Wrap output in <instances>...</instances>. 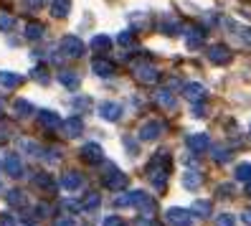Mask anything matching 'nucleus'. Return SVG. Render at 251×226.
Returning <instances> with one entry per match:
<instances>
[{
    "label": "nucleus",
    "mask_w": 251,
    "mask_h": 226,
    "mask_svg": "<svg viewBox=\"0 0 251 226\" xmlns=\"http://www.w3.org/2000/svg\"><path fill=\"white\" fill-rule=\"evenodd\" d=\"M58 82H61V84L69 89V92H76L79 84H81V79H79L74 71H61V74H58Z\"/></svg>",
    "instance_id": "393cba45"
},
{
    "label": "nucleus",
    "mask_w": 251,
    "mask_h": 226,
    "mask_svg": "<svg viewBox=\"0 0 251 226\" xmlns=\"http://www.w3.org/2000/svg\"><path fill=\"white\" fill-rule=\"evenodd\" d=\"M190 214H196V216H208V214H211V201H196L193 206H190Z\"/></svg>",
    "instance_id": "72a5a7b5"
},
{
    "label": "nucleus",
    "mask_w": 251,
    "mask_h": 226,
    "mask_svg": "<svg viewBox=\"0 0 251 226\" xmlns=\"http://www.w3.org/2000/svg\"><path fill=\"white\" fill-rule=\"evenodd\" d=\"M23 84V77L16 71H0V89H5V92H10V89H16Z\"/></svg>",
    "instance_id": "dca6fc26"
},
{
    "label": "nucleus",
    "mask_w": 251,
    "mask_h": 226,
    "mask_svg": "<svg viewBox=\"0 0 251 226\" xmlns=\"http://www.w3.org/2000/svg\"><path fill=\"white\" fill-rule=\"evenodd\" d=\"M160 28H162V33H165V36H178L180 33V23L175 18H165Z\"/></svg>",
    "instance_id": "7c9ffc66"
},
{
    "label": "nucleus",
    "mask_w": 251,
    "mask_h": 226,
    "mask_svg": "<svg viewBox=\"0 0 251 226\" xmlns=\"http://www.w3.org/2000/svg\"><path fill=\"white\" fill-rule=\"evenodd\" d=\"M162 219H165L168 226H190L193 224V214H190L188 208H178V206L168 208L165 214H162Z\"/></svg>",
    "instance_id": "20e7f679"
},
{
    "label": "nucleus",
    "mask_w": 251,
    "mask_h": 226,
    "mask_svg": "<svg viewBox=\"0 0 251 226\" xmlns=\"http://www.w3.org/2000/svg\"><path fill=\"white\" fill-rule=\"evenodd\" d=\"M162 132H165V125H162L160 119H147V122L140 125L137 140H140V142H155Z\"/></svg>",
    "instance_id": "7ed1b4c3"
},
{
    "label": "nucleus",
    "mask_w": 251,
    "mask_h": 226,
    "mask_svg": "<svg viewBox=\"0 0 251 226\" xmlns=\"http://www.w3.org/2000/svg\"><path fill=\"white\" fill-rule=\"evenodd\" d=\"M101 226H127V224H125V219H120V216H107L104 221H101Z\"/></svg>",
    "instance_id": "a19ab883"
},
{
    "label": "nucleus",
    "mask_w": 251,
    "mask_h": 226,
    "mask_svg": "<svg viewBox=\"0 0 251 226\" xmlns=\"http://www.w3.org/2000/svg\"><path fill=\"white\" fill-rule=\"evenodd\" d=\"M92 69H94L97 77H114V74H117V66L112 61H107V58H94Z\"/></svg>",
    "instance_id": "f3484780"
},
{
    "label": "nucleus",
    "mask_w": 251,
    "mask_h": 226,
    "mask_svg": "<svg viewBox=\"0 0 251 226\" xmlns=\"http://www.w3.org/2000/svg\"><path fill=\"white\" fill-rule=\"evenodd\" d=\"M71 10V0H51V16L53 18H66Z\"/></svg>",
    "instance_id": "5701e85b"
},
{
    "label": "nucleus",
    "mask_w": 251,
    "mask_h": 226,
    "mask_svg": "<svg viewBox=\"0 0 251 226\" xmlns=\"http://www.w3.org/2000/svg\"><path fill=\"white\" fill-rule=\"evenodd\" d=\"M101 180H104V186H107L109 191H114V193H117V191H125L127 183H129L127 173H120L114 165H107V173H104V178H101Z\"/></svg>",
    "instance_id": "39448f33"
},
{
    "label": "nucleus",
    "mask_w": 251,
    "mask_h": 226,
    "mask_svg": "<svg viewBox=\"0 0 251 226\" xmlns=\"http://www.w3.org/2000/svg\"><path fill=\"white\" fill-rule=\"evenodd\" d=\"M31 79H33V82H38V84H49V82H51L46 66H33V69H31Z\"/></svg>",
    "instance_id": "473e14b6"
},
{
    "label": "nucleus",
    "mask_w": 251,
    "mask_h": 226,
    "mask_svg": "<svg viewBox=\"0 0 251 226\" xmlns=\"http://www.w3.org/2000/svg\"><path fill=\"white\" fill-rule=\"evenodd\" d=\"M13 26H16V18L0 16V31H13Z\"/></svg>",
    "instance_id": "58836bf2"
},
{
    "label": "nucleus",
    "mask_w": 251,
    "mask_h": 226,
    "mask_svg": "<svg viewBox=\"0 0 251 226\" xmlns=\"http://www.w3.org/2000/svg\"><path fill=\"white\" fill-rule=\"evenodd\" d=\"M61 130H64V135H69V138H79V135L84 132V122L79 117H69V119L61 122Z\"/></svg>",
    "instance_id": "6ab92c4d"
},
{
    "label": "nucleus",
    "mask_w": 251,
    "mask_h": 226,
    "mask_svg": "<svg viewBox=\"0 0 251 226\" xmlns=\"http://www.w3.org/2000/svg\"><path fill=\"white\" fill-rule=\"evenodd\" d=\"M36 211H38V216H49V214H51V208H49L46 203H38V208H36Z\"/></svg>",
    "instance_id": "de8ad7c7"
},
{
    "label": "nucleus",
    "mask_w": 251,
    "mask_h": 226,
    "mask_svg": "<svg viewBox=\"0 0 251 226\" xmlns=\"http://www.w3.org/2000/svg\"><path fill=\"white\" fill-rule=\"evenodd\" d=\"M170 165H173V160H170V153L168 150H160V153H155L152 158H150V163H147V180L157 188V191H165V186H168V178H170Z\"/></svg>",
    "instance_id": "f257e3e1"
},
{
    "label": "nucleus",
    "mask_w": 251,
    "mask_h": 226,
    "mask_svg": "<svg viewBox=\"0 0 251 226\" xmlns=\"http://www.w3.org/2000/svg\"><path fill=\"white\" fill-rule=\"evenodd\" d=\"M36 186H38V188H43V191H49V193H53V191H56V186H53V180H51V175H49V173H36Z\"/></svg>",
    "instance_id": "c85d7f7f"
},
{
    "label": "nucleus",
    "mask_w": 251,
    "mask_h": 226,
    "mask_svg": "<svg viewBox=\"0 0 251 226\" xmlns=\"http://www.w3.org/2000/svg\"><path fill=\"white\" fill-rule=\"evenodd\" d=\"M117 206H137L142 211H155V201L145 191H129V193L117 196Z\"/></svg>",
    "instance_id": "f03ea898"
},
{
    "label": "nucleus",
    "mask_w": 251,
    "mask_h": 226,
    "mask_svg": "<svg viewBox=\"0 0 251 226\" xmlns=\"http://www.w3.org/2000/svg\"><path fill=\"white\" fill-rule=\"evenodd\" d=\"M5 201H8V206H13V208H25V206H28V196H25L21 188H10V191L5 193Z\"/></svg>",
    "instance_id": "412c9836"
},
{
    "label": "nucleus",
    "mask_w": 251,
    "mask_h": 226,
    "mask_svg": "<svg viewBox=\"0 0 251 226\" xmlns=\"http://www.w3.org/2000/svg\"><path fill=\"white\" fill-rule=\"evenodd\" d=\"M0 226H16V219L10 214H0Z\"/></svg>",
    "instance_id": "a18cd8bd"
},
{
    "label": "nucleus",
    "mask_w": 251,
    "mask_h": 226,
    "mask_svg": "<svg viewBox=\"0 0 251 226\" xmlns=\"http://www.w3.org/2000/svg\"><path fill=\"white\" fill-rule=\"evenodd\" d=\"M236 180H244V183H249L251 180V163H239L236 165V170H233Z\"/></svg>",
    "instance_id": "c756f323"
},
{
    "label": "nucleus",
    "mask_w": 251,
    "mask_h": 226,
    "mask_svg": "<svg viewBox=\"0 0 251 226\" xmlns=\"http://www.w3.org/2000/svg\"><path fill=\"white\" fill-rule=\"evenodd\" d=\"M249 132H251V130H249Z\"/></svg>",
    "instance_id": "5fc2aeb1"
},
{
    "label": "nucleus",
    "mask_w": 251,
    "mask_h": 226,
    "mask_svg": "<svg viewBox=\"0 0 251 226\" xmlns=\"http://www.w3.org/2000/svg\"><path fill=\"white\" fill-rule=\"evenodd\" d=\"M241 221H244L246 226H251V208H246L244 214H241Z\"/></svg>",
    "instance_id": "8fccbe9b"
},
{
    "label": "nucleus",
    "mask_w": 251,
    "mask_h": 226,
    "mask_svg": "<svg viewBox=\"0 0 251 226\" xmlns=\"http://www.w3.org/2000/svg\"><path fill=\"white\" fill-rule=\"evenodd\" d=\"M92 49H94V51H99V54L109 51V49H112L109 36H94V38H92Z\"/></svg>",
    "instance_id": "cd10ccee"
},
{
    "label": "nucleus",
    "mask_w": 251,
    "mask_h": 226,
    "mask_svg": "<svg viewBox=\"0 0 251 226\" xmlns=\"http://www.w3.org/2000/svg\"><path fill=\"white\" fill-rule=\"evenodd\" d=\"M53 226H76V221H74L71 216H61V219H56Z\"/></svg>",
    "instance_id": "c03bdc74"
},
{
    "label": "nucleus",
    "mask_w": 251,
    "mask_h": 226,
    "mask_svg": "<svg viewBox=\"0 0 251 226\" xmlns=\"http://www.w3.org/2000/svg\"><path fill=\"white\" fill-rule=\"evenodd\" d=\"M23 36H25V41H41L43 36H46V26L43 23H25V31H23Z\"/></svg>",
    "instance_id": "4be33fe9"
},
{
    "label": "nucleus",
    "mask_w": 251,
    "mask_h": 226,
    "mask_svg": "<svg viewBox=\"0 0 251 226\" xmlns=\"http://www.w3.org/2000/svg\"><path fill=\"white\" fill-rule=\"evenodd\" d=\"M201 183H203V173L198 168H188L183 175V186L188 191H196V188H201Z\"/></svg>",
    "instance_id": "aec40b11"
},
{
    "label": "nucleus",
    "mask_w": 251,
    "mask_h": 226,
    "mask_svg": "<svg viewBox=\"0 0 251 226\" xmlns=\"http://www.w3.org/2000/svg\"><path fill=\"white\" fill-rule=\"evenodd\" d=\"M188 147H190V153H205V150L211 147V140H208V135L205 132H196V135H190L188 138Z\"/></svg>",
    "instance_id": "9b49d317"
},
{
    "label": "nucleus",
    "mask_w": 251,
    "mask_h": 226,
    "mask_svg": "<svg viewBox=\"0 0 251 226\" xmlns=\"http://www.w3.org/2000/svg\"><path fill=\"white\" fill-rule=\"evenodd\" d=\"M183 94L188 97V102H193V104H201L205 99V86L198 84V82H190L183 86Z\"/></svg>",
    "instance_id": "f8f14e48"
},
{
    "label": "nucleus",
    "mask_w": 251,
    "mask_h": 226,
    "mask_svg": "<svg viewBox=\"0 0 251 226\" xmlns=\"http://www.w3.org/2000/svg\"><path fill=\"white\" fill-rule=\"evenodd\" d=\"M246 196H251V180H249V183H246Z\"/></svg>",
    "instance_id": "603ef678"
},
{
    "label": "nucleus",
    "mask_w": 251,
    "mask_h": 226,
    "mask_svg": "<svg viewBox=\"0 0 251 226\" xmlns=\"http://www.w3.org/2000/svg\"><path fill=\"white\" fill-rule=\"evenodd\" d=\"M216 226H236V219H233V214H218V219H216Z\"/></svg>",
    "instance_id": "c9c22d12"
},
{
    "label": "nucleus",
    "mask_w": 251,
    "mask_h": 226,
    "mask_svg": "<svg viewBox=\"0 0 251 226\" xmlns=\"http://www.w3.org/2000/svg\"><path fill=\"white\" fill-rule=\"evenodd\" d=\"M0 110H3V99H0Z\"/></svg>",
    "instance_id": "864d4df0"
},
{
    "label": "nucleus",
    "mask_w": 251,
    "mask_h": 226,
    "mask_svg": "<svg viewBox=\"0 0 251 226\" xmlns=\"http://www.w3.org/2000/svg\"><path fill=\"white\" fill-rule=\"evenodd\" d=\"M38 122H41V127H46V130L61 127V119H58V114L53 110H41L38 112Z\"/></svg>",
    "instance_id": "a211bd4d"
},
{
    "label": "nucleus",
    "mask_w": 251,
    "mask_h": 226,
    "mask_svg": "<svg viewBox=\"0 0 251 226\" xmlns=\"http://www.w3.org/2000/svg\"><path fill=\"white\" fill-rule=\"evenodd\" d=\"M74 104H76V107H89L92 102H89V97H86V99L81 97V99H76V102H74Z\"/></svg>",
    "instance_id": "3c124183"
},
{
    "label": "nucleus",
    "mask_w": 251,
    "mask_h": 226,
    "mask_svg": "<svg viewBox=\"0 0 251 226\" xmlns=\"http://www.w3.org/2000/svg\"><path fill=\"white\" fill-rule=\"evenodd\" d=\"M101 145L99 142H86L84 147H81V160H86V163H101Z\"/></svg>",
    "instance_id": "4468645a"
},
{
    "label": "nucleus",
    "mask_w": 251,
    "mask_h": 226,
    "mask_svg": "<svg viewBox=\"0 0 251 226\" xmlns=\"http://www.w3.org/2000/svg\"><path fill=\"white\" fill-rule=\"evenodd\" d=\"M203 43H205V31L201 26H190L185 31V46L190 51H198V49H203Z\"/></svg>",
    "instance_id": "6e6552de"
},
{
    "label": "nucleus",
    "mask_w": 251,
    "mask_h": 226,
    "mask_svg": "<svg viewBox=\"0 0 251 226\" xmlns=\"http://www.w3.org/2000/svg\"><path fill=\"white\" fill-rule=\"evenodd\" d=\"M99 203H101V196H99V193H86L84 198L79 201V208L89 214V211H97V208H99Z\"/></svg>",
    "instance_id": "b1692460"
},
{
    "label": "nucleus",
    "mask_w": 251,
    "mask_h": 226,
    "mask_svg": "<svg viewBox=\"0 0 251 226\" xmlns=\"http://www.w3.org/2000/svg\"><path fill=\"white\" fill-rule=\"evenodd\" d=\"M129 21L132 23H140V26H147V23H150V16H140V13H132V16H129Z\"/></svg>",
    "instance_id": "79ce46f5"
},
{
    "label": "nucleus",
    "mask_w": 251,
    "mask_h": 226,
    "mask_svg": "<svg viewBox=\"0 0 251 226\" xmlns=\"http://www.w3.org/2000/svg\"><path fill=\"white\" fill-rule=\"evenodd\" d=\"M211 155H213V160H216V163H228L233 153H231V150H228L226 145H213V153H211Z\"/></svg>",
    "instance_id": "bb28decb"
},
{
    "label": "nucleus",
    "mask_w": 251,
    "mask_h": 226,
    "mask_svg": "<svg viewBox=\"0 0 251 226\" xmlns=\"http://www.w3.org/2000/svg\"><path fill=\"white\" fill-rule=\"evenodd\" d=\"M58 46H61V54L69 56V58H81L84 51H86V49H84V43H81L76 36H64Z\"/></svg>",
    "instance_id": "0eeeda50"
},
{
    "label": "nucleus",
    "mask_w": 251,
    "mask_h": 226,
    "mask_svg": "<svg viewBox=\"0 0 251 226\" xmlns=\"http://www.w3.org/2000/svg\"><path fill=\"white\" fill-rule=\"evenodd\" d=\"M135 226H155V221H152L150 216H140V219L135 221Z\"/></svg>",
    "instance_id": "49530a36"
},
{
    "label": "nucleus",
    "mask_w": 251,
    "mask_h": 226,
    "mask_svg": "<svg viewBox=\"0 0 251 226\" xmlns=\"http://www.w3.org/2000/svg\"><path fill=\"white\" fill-rule=\"evenodd\" d=\"M13 110H16L18 117H28V114L33 112V104L25 102V99H16V102H13Z\"/></svg>",
    "instance_id": "2f4dec72"
},
{
    "label": "nucleus",
    "mask_w": 251,
    "mask_h": 226,
    "mask_svg": "<svg viewBox=\"0 0 251 226\" xmlns=\"http://www.w3.org/2000/svg\"><path fill=\"white\" fill-rule=\"evenodd\" d=\"M120 43H122V46H135V33H132V31H122L120 33Z\"/></svg>",
    "instance_id": "4c0bfd02"
},
{
    "label": "nucleus",
    "mask_w": 251,
    "mask_h": 226,
    "mask_svg": "<svg viewBox=\"0 0 251 226\" xmlns=\"http://www.w3.org/2000/svg\"><path fill=\"white\" fill-rule=\"evenodd\" d=\"M3 170L10 175V178H21L23 175V160L18 155H5L3 158Z\"/></svg>",
    "instance_id": "ddd939ff"
},
{
    "label": "nucleus",
    "mask_w": 251,
    "mask_h": 226,
    "mask_svg": "<svg viewBox=\"0 0 251 226\" xmlns=\"http://www.w3.org/2000/svg\"><path fill=\"white\" fill-rule=\"evenodd\" d=\"M81 183H84V178H81V173H76V170H66V173L61 175V188H64V191H79Z\"/></svg>",
    "instance_id": "2eb2a0df"
},
{
    "label": "nucleus",
    "mask_w": 251,
    "mask_h": 226,
    "mask_svg": "<svg viewBox=\"0 0 251 226\" xmlns=\"http://www.w3.org/2000/svg\"><path fill=\"white\" fill-rule=\"evenodd\" d=\"M157 104L162 110H175V107H178V102H175L170 89H160V92H157Z\"/></svg>",
    "instance_id": "a878e982"
},
{
    "label": "nucleus",
    "mask_w": 251,
    "mask_h": 226,
    "mask_svg": "<svg viewBox=\"0 0 251 226\" xmlns=\"http://www.w3.org/2000/svg\"><path fill=\"white\" fill-rule=\"evenodd\" d=\"M208 61L216 64V66H224L231 61V51L228 46H224V43H213V46L208 49Z\"/></svg>",
    "instance_id": "1a4fd4ad"
},
{
    "label": "nucleus",
    "mask_w": 251,
    "mask_h": 226,
    "mask_svg": "<svg viewBox=\"0 0 251 226\" xmlns=\"http://www.w3.org/2000/svg\"><path fill=\"white\" fill-rule=\"evenodd\" d=\"M122 104H117V102H101L99 104V117L101 119H107V122H117V119L122 117Z\"/></svg>",
    "instance_id": "9d476101"
},
{
    "label": "nucleus",
    "mask_w": 251,
    "mask_h": 226,
    "mask_svg": "<svg viewBox=\"0 0 251 226\" xmlns=\"http://www.w3.org/2000/svg\"><path fill=\"white\" fill-rule=\"evenodd\" d=\"M132 71H135V79L142 82V84H155L160 79V69L155 64H147V61H140L132 66Z\"/></svg>",
    "instance_id": "423d86ee"
},
{
    "label": "nucleus",
    "mask_w": 251,
    "mask_h": 226,
    "mask_svg": "<svg viewBox=\"0 0 251 226\" xmlns=\"http://www.w3.org/2000/svg\"><path fill=\"white\" fill-rule=\"evenodd\" d=\"M61 206H64V211H76L79 208V203H74V201H64Z\"/></svg>",
    "instance_id": "09e8293b"
},
{
    "label": "nucleus",
    "mask_w": 251,
    "mask_h": 226,
    "mask_svg": "<svg viewBox=\"0 0 251 226\" xmlns=\"http://www.w3.org/2000/svg\"><path fill=\"white\" fill-rule=\"evenodd\" d=\"M21 147L25 150L28 155H43V150H41V145H36V142H31V140H21Z\"/></svg>",
    "instance_id": "f704fd0d"
},
{
    "label": "nucleus",
    "mask_w": 251,
    "mask_h": 226,
    "mask_svg": "<svg viewBox=\"0 0 251 226\" xmlns=\"http://www.w3.org/2000/svg\"><path fill=\"white\" fill-rule=\"evenodd\" d=\"M231 193H233V186H231V183L218 186V196H221V198H226V196H231Z\"/></svg>",
    "instance_id": "37998d69"
},
{
    "label": "nucleus",
    "mask_w": 251,
    "mask_h": 226,
    "mask_svg": "<svg viewBox=\"0 0 251 226\" xmlns=\"http://www.w3.org/2000/svg\"><path fill=\"white\" fill-rule=\"evenodd\" d=\"M46 5V0H23V8L25 10H41Z\"/></svg>",
    "instance_id": "e433bc0d"
},
{
    "label": "nucleus",
    "mask_w": 251,
    "mask_h": 226,
    "mask_svg": "<svg viewBox=\"0 0 251 226\" xmlns=\"http://www.w3.org/2000/svg\"><path fill=\"white\" fill-rule=\"evenodd\" d=\"M236 36H239L246 46H251V28H236Z\"/></svg>",
    "instance_id": "ea45409f"
}]
</instances>
